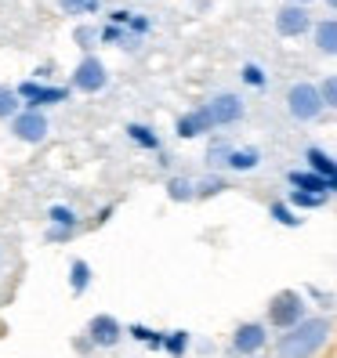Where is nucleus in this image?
Instances as JSON below:
<instances>
[{"instance_id":"obj_1","label":"nucleus","mask_w":337,"mask_h":358,"mask_svg":"<svg viewBox=\"0 0 337 358\" xmlns=\"http://www.w3.org/2000/svg\"><path fill=\"white\" fill-rule=\"evenodd\" d=\"M330 333H333V319H326V315H308L305 322H298L294 329L280 333V341H276V358H315L326 341H330Z\"/></svg>"},{"instance_id":"obj_2","label":"nucleus","mask_w":337,"mask_h":358,"mask_svg":"<svg viewBox=\"0 0 337 358\" xmlns=\"http://www.w3.org/2000/svg\"><path fill=\"white\" fill-rule=\"evenodd\" d=\"M305 319H308V301L298 289H280V293H272V301L265 304V326L280 329V333L294 329Z\"/></svg>"},{"instance_id":"obj_3","label":"nucleus","mask_w":337,"mask_h":358,"mask_svg":"<svg viewBox=\"0 0 337 358\" xmlns=\"http://www.w3.org/2000/svg\"><path fill=\"white\" fill-rule=\"evenodd\" d=\"M18 101H22V109H40V113H48L51 105H66L73 87H66V83H44V80H22L15 87Z\"/></svg>"},{"instance_id":"obj_4","label":"nucleus","mask_w":337,"mask_h":358,"mask_svg":"<svg viewBox=\"0 0 337 358\" xmlns=\"http://www.w3.org/2000/svg\"><path fill=\"white\" fill-rule=\"evenodd\" d=\"M287 113L298 120V123H312V120H319L326 113V105L319 98V87L308 80H298V83H290L287 87Z\"/></svg>"},{"instance_id":"obj_5","label":"nucleus","mask_w":337,"mask_h":358,"mask_svg":"<svg viewBox=\"0 0 337 358\" xmlns=\"http://www.w3.org/2000/svg\"><path fill=\"white\" fill-rule=\"evenodd\" d=\"M69 87L80 91V94H98L109 87V69H105V62L98 55H83L76 62V69L69 73Z\"/></svg>"},{"instance_id":"obj_6","label":"nucleus","mask_w":337,"mask_h":358,"mask_svg":"<svg viewBox=\"0 0 337 358\" xmlns=\"http://www.w3.org/2000/svg\"><path fill=\"white\" fill-rule=\"evenodd\" d=\"M83 336L95 344V351H109V348H116L123 336H128V326H123L116 315L98 311V315H91V319H88V326H83Z\"/></svg>"},{"instance_id":"obj_7","label":"nucleus","mask_w":337,"mask_h":358,"mask_svg":"<svg viewBox=\"0 0 337 358\" xmlns=\"http://www.w3.org/2000/svg\"><path fill=\"white\" fill-rule=\"evenodd\" d=\"M203 109L210 116V123H214V131L218 127H233V123H240L247 116V105L236 91H218V94H210L203 101Z\"/></svg>"},{"instance_id":"obj_8","label":"nucleus","mask_w":337,"mask_h":358,"mask_svg":"<svg viewBox=\"0 0 337 358\" xmlns=\"http://www.w3.org/2000/svg\"><path fill=\"white\" fill-rule=\"evenodd\" d=\"M268 344V326L265 322H240L233 329V336H228V351L240 355V358H254L261 355Z\"/></svg>"},{"instance_id":"obj_9","label":"nucleus","mask_w":337,"mask_h":358,"mask_svg":"<svg viewBox=\"0 0 337 358\" xmlns=\"http://www.w3.org/2000/svg\"><path fill=\"white\" fill-rule=\"evenodd\" d=\"M48 134H51V120H48V113H40V109H22L11 120V138L15 141L40 145V141H48Z\"/></svg>"},{"instance_id":"obj_10","label":"nucleus","mask_w":337,"mask_h":358,"mask_svg":"<svg viewBox=\"0 0 337 358\" xmlns=\"http://www.w3.org/2000/svg\"><path fill=\"white\" fill-rule=\"evenodd\" d=\"M312 26H315L312 22V11L301 8V4H283L276 11V33L287 36V40H298V36L312 33Z\"/></svg>"},{"instance_id":"obj_11","label":"nucleus","mask_w":337,"mask_h":358,"mask_svg":"<svg viewBox=\"0 0 337 358\" xmlns=\"http://www.w3.org/2000/svg\"><path fill=\"white\" fill-rule=\"evenodd\" d=\"M210 131H214V123H210V116H207L203 105H196V109L181 113V116H178V123H174V134H178L181 141L203 138V134H210Z\"/></svg>"},{"instance_id":"obj_12","label":"nucleus","mask_w":337,"mask_h":358,"mask_svg":"<svg viewBox=\"0 0 337 358\" xmlns=\"http://www.w3.org/2000/svg\"><path fill=\"white\" fill-rule=\"evenodd\" d=\"M305 163H308L312 174H319V178L326 181L330 192H337V159H333L326 149H319V145H308V149H305Z\"/></svg>"},{"instance_id":"obj_13","label":"nucleus","mask_w":337,"mask_h":358,"mask_svg":"<svg viewBox=\"0 0 337 358\" xmlns=\"http://www.w3.org/2000/svg\"><path fill=\"white\" fill-rule=\"evenodd\" d=\"M105 22H109V26H123L128 33H135L138 40H142V36H149V29H153L149 18H145L142 11H131V8H113Z\"/></svg>"},{"instance_id":"obj_14","label":"nucleus","mask_w":337,"mask_h":358,"mask_svg":"<svg viewBox=\"0 0 337 358\" xmlns=\"http://www.w3.org/2000/svg\"><path fill=\"white\" fill-rule=\"evenodd\" d=\"M312 44L319 55L337 58V18H319V22L312 26Z\"/></svg>"},{"instance_id":"obj_15","label":"nucleus","mask_w":337,"mask_h":358,"mask_svg":"<svg viewBox=\"0 0 337 358\" xmlns=\"http://www.w3.org/2000/svg\"><path fill=\"white\" fill-rule=\"evenodd\" d=\"M228 171H236V174H250V171H258L261 166V149H254V145H233V152H228Z\"/></svg>"},{"instance_id":"obj_16","label":"nucleus","mask_w":337,"mask_h":358,"mask_svg":"<svg viewBox=\"0 0 337 358\" xmlns=\"http://www.w3.org/2000/svg\"><path fill=\"white\" fill-rule=\"evenodd\" d=\"M91 282H95L91 264L83 261V257H73L69 261V289H73V297H83V293L91 289Z\"/></svg>"},{"instance_id":"obj_17","label":"nucleus","mask_w":337,"mask_h":358,"mask_svg":"<svg viewBox=\"0 0 337 358\" xmlns=\"http://www.w3.org/2000/svg\"><path fill=\"white\" fill-rule=\"evenodd\" d=\"M128 138H131V145H138L142 152H160V145H163L160 134L149 127V123H138V120L128 123Z\"/></svg>"},{"instance_id":"obj_18","label":"nucleus","mask_w":337,"mask_h":358,"mask_svg":"<svg viewBox=\"0 0 337 358\" xmlns=\"http://www.w3.org/2000/svg\"><path fill=\"white\" fill-rule=\"evenodd\" d=\"M48 224H51V228H69V231H80V228H83L80 214H76L69 203H51V206H48Z\"/></svg>"},{"instance_id":"obj_19","label":"nucleus","mask_w":337,"mask_h":358,"mask_svg":"<svg viewBox=\"0 0 337 358\" xmlns=\"http://www.w3.org/2000/svg\"><path fill=\"white\" fill-rule=\"evenodd\" d=\"M287 181H290V188H301V192H319V196H330L326 181H323L319 174H312L308 166H305V171H290V174H287Z\"/></svg>"},{"instance_id":"obj_20","label":"nucleus","mask_w":337,"mask_h":358,"mask_svg":"<svg viewBox=\"0 0 337 358\" xmlns=\"http://www.w3.org/2000/svg\"><path fill=\"white\" fill-rule=\"evenodd\" d=\"M102 44H109V48H120V51H131V48H138L142 44V40L135 36V33H128V29H123V26H109V22H105L102 29Z\"/></svg>"},{"instance_id":"obj_21","label":"nucleus","mask_w":337,"mask_h":358,"mask_svg":"<svg viewBox=\"0 0 337 358\" xmlns=\"http://www.w3.org/2000/svg\"><path fill=\"white\" fill-rule=\"evenodd\" d=\"M167 199H171V203H193L196 199V181L181 178V174L167 178Z\"/></svg>"},{"instance_id":"obj_22","label":"nucleus","mask_w":337,"mask_h":358,"mask_svg":"<svg viewBox=\"0 0 337 358\" xmlns=\"http://www.w3.org/2000/svg\"><path fill=\"white\" fill-rule=\"evenodd\" d=\"M128 336H131V341H138V344H145L149 351H163V333L153 329V326L135 322V326H128Z\"/></svg>"},{"instance_id":"obj_23","label":"nucleus","mask_w":337,"mask_h":358,"mask_svg":"<svg viewBox=\"0 0 337 358\" xmlns=\"http://www.w3.org/2000/svg\"><path fill=\"white\" fill-rule=\"evenodd\" d=\"M188 344H193V333L188 329H174V333H163V351L171 358H185Z\"/></svg>"},{"instance_id":"obj_24","label":"nucleus","mask_w":337,"mask_h":358,"mask_svg":"<svg viewBox=\"0 0 337 358\" xmlns=\"http://www.w3.org/2000/svg\"><path fill=\"white\" fill-rule=\"evenodd\" d=\"M55 4L66 15H73V18H88V15L102 11V0H55Z\"/></svg>"},{"instance_id":"obj_25","label":"nucleus","mask_w":337,"mask_h":358,"mask_svg":"<svg viewBox=\"0 0 337 358\" xmlns=\"http://www.w3.org/2000/svg\"><path fill=\"white\" fill-rule=\"evenodd\" d=\"M287 203H290L294 210H319V206H326V196H319V192H301V188H290Z\"/></svg>"},{"instance_id":"obj_26","label":"nucleus","mask_w":337,"mask_h":358,"mask_svg":"<svg viewBox=\"0 0 337 358\" xmlns=\"http://www.w3.org/2000/svg\"><path fill=\"white\" fill-rule=\"evenodd\" d=\"M73 44H76L83 55H91V51L102 44V33H98L95 26H88V22H83V26H76V29H73Z\"/></svg>"},{"instance_id":"obj_27","label":"nucleus","mask_w":337,"mask_h":358,"mask_svg":"<svg viewBox=\"0 0 337 358\" xmlns=\"http://www.w3.org/2000/svg\"><path fill=\"white\" fill-rule=\"evenodd\" d=\"M225 188H228V181L221 174H207V178L196 181V199H214V196L225 192Z\"/></svg>"},{"instance_id":"obj_28","label":"nucleus","mask_w":337,"mask_h":358,"mask_svg":"<svg viewBox=\"0 0 337 358\" xmlns=\"http://www.w3.org/2000/svg\"><path fill=\"white\" fill-rule=\"evenodd\" d=\"M268 217L276 221V224H287V228H301V217H298V210H294L290 203H283V199L268 206Z\"/></svg>"},{"instance_id":"obj_29","label":"nucleus","mask_w":337,"mask_h":358,"mask_svg":"<svg viewBox=\"0 0 337 358\" xmlns=\"http://www.w3.org/2000/svg\"><path fill=\"white\" fill-rule=\"evenodd\" d=\"M18 113H22V101H18L15 87H4V83H0V120L11 123Z\"/></svg>"},{"instance_id":"obj_30","label":"nucleus","mask_w":337,"mask_h":358,"mask_svg":"<svg viewBox=\"0 0 337 358\" xmlns=\"http://www.w3.org/2000/svg\"><path fill=\"white\" fill-rule=\"evenodd\" d=\"M243 83H247V87H265V83H268V76H265V69L258 66V62H247V66H243Z\"/></svg>"},{"instance_id":"obj_31","label":"nucleus","mask_w":337,"mask_h":358,"mask_svg":"<svg viewBox=\"0 0 337 358\" xmlns=\"http://www.w3.org/2000/svg\"><path fill=\"white\" fill-rule=\"evenodd\" d=\"M315 87H319V98H323L326 109H333V113H337V73H333V76H326L323 83H315Z\"/></svg>"},{"instance_id":"obj_32","label":"nucleus","mask_w":337,"mask_h":358,"mask_svg":"<svg viewBox=\"0 0 337 358\" xmlns=\"http://www.w3.org/2000/svg\"><path fill=\"white\" fill-rule=\"evenodd\" d=\"M228 152H233V145H228V141H214L207 149V163L210 166H225L228 163Z\"/></svg>"},{"instance_id":"obj_33","label":"nucleus","mask_w":337,"mask_h":358,"mask_svg":"<svg viewBox=\"0 0 337 358\" xmlns=\"http://www.w3.org/2000/svg\"><path fill=\"white\" fill-rule=\"evenodd\" d=\"M48 243H73L76 239V231H69V228H51L48 224V236H44Z\"/></svg>"},{"instance_id":"obj_34","label":"nucleus","mask_w":337,"mask_h":358,"mask_svg":"<svg viewBox=\"0 0 337 358\" xmlns=\"http://www.w3.org/2000/svg\"><path fill=\"white\" fill-rule=\"evenodd\" d=\"M73 351H76V355H91L95 344L88 341V336H73Z\"/></svg>"},{"instance_id":"obj_35","label":"nucleus","mask_w":337,"mask_h":358,"mask_svg":"<svg viewBox=\"0 0 337 358\" xmlns=\"http://www.w3.org/2000/svg\"><path fill=\"white\" fill-rule=\"evenodd\" d=\"M287 4H301V8H308V4H315V0H287Z\"/></svg>"},{"instance_id":"obj_36","label":"nucleus","mask_w":337,"mask_h":358,"mask_svg":"<svg viewBox=\"0 0 337 358\" xmlns=\"http://www.w3.org/2000/svg\"><path fill=\"white\" fill-rule=\"evenodd\" d=\"M326 8H333V11H337V0H326Z\"/></svg>"},{"instance_id":"obj_37","label":"nucleus","mask_w":337,"mask_h":358,"mask_svg":"<svg viewBox=\"0 0 337 358\" xmlns=\"http://www.w3.org/2000/svg\"><path fill=\"white\" fill-rule=\"evenodd\" d=\"M254 358H261V355H254Z\"/></svg>"}]
</instances>
